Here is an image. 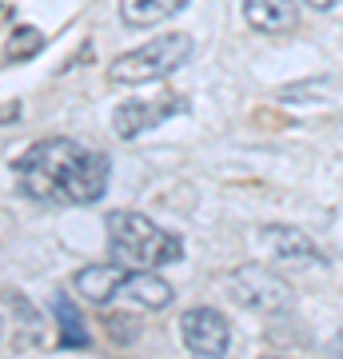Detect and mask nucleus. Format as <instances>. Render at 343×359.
Segmentation results:
<instances>
[{
	"label": "nucleus",
	"instance_id": "12",
	"mask_svg": "<svg viewBox=\"0 0 343 359\" xmlns=\"http://www.w3.org/2000/svg\"><path fill=\"white\" fill-rule=\"evenodd\" d=\"M52 311H56V320H60L64 344H68V347H88L84 320H80V311L72 308V299H68V295H56V299H52Z\"/></svg>",
	"mask_w": 343,
	"mask_h": 359
},
{
	"label": "nucleus",
	"instance_id": "2",
	"mask_svg": "<svg viewBox=\"0 0 343 359\" xmlns=\"http://www.w3.org/2000/svg\"><path fill=\"white\" fill-rule=\"evenodd\" d=\"M108 256L124 271H148L160 264H176L184 256L180 236L164 231L140 212H112L108 216Z\"/></svg>",
	"mask_w": 343,
	"mask_h": 359
},
{
	"label": "nucleus",
	"instance_id": "16",
	"mask_svg": "<svg viewBox=\"0 0 343 359\" xmlns=\"http://www.w3.org/2000/svg\"><path fill=\"white\" fill-rule=\"evenodd\" d=\"M260 359H283V355H260Z\"/></svg>",
	"mask_w": 343,
	"mask_h": 359
},
{
	"label": "nucleus",
	"instance_id": "13",
	"mask_svg": "<svg viewBox=\"0 0 343 359\" xmlns=\"http://www.w3.org/2000/svg\"><path fill=\"white\" fill-rule=\"evenodd\" d=\"M40 44H44L40 28L20 25V28H13V36H8V56H13V60H28V56H36L40 52Z\"/></svg>",
	"mask_w": 343,
	"mask_h": 359
},
{
	"label": "nucleus",
	"instance_id": "11",
	"mask_svg": "<svg viewBox=\"0 0 343 359\" xmlns=\"http://www.w3.org/2000/svg\"><path fill=\"white\" fill-rule=\"evenodd\" d=\"M188 8V0H120V20L128 28H152Z\"/></svg>",
	"mask_w": 343,
	"mask_h": 359
},
{
	"label": "nucleus",
	"instance_id": "7",
	"mask_svg": "<svg viewBox=\"0 0 343 359\" xmlns=\"http://www.w3.org/2000/svg\"><path fill=\"white\" fill-rule=\"evenodd\" d=\"M264 244L276 252L280 259H295V264H316V268H323L328 264V256L316 248V240L307 236V231L292 228V224H267L264 231Z\"/></svg>",
	"mask_w": 343,
	"mask_h": 359
},
{
	"label": "nucleus",
	"instance_id": "4",
	"mask_svg": "<svg viewBox=\"0 0 343 359\" xmlns=\"http://www.w3.org/2000/svg\"><path fill=\"white\" fill-rule=\"evenodd\" d=\"M231 283V292H236V299H240L243 308H252L260 311V316H280V311L292 308V283L280 280L276 271H267L260 268V264H243V268H236L228 276Z\"/></svg>",
	"mask_w": 343,
	"mask_h": 359
},
{
	"label": "nucleus",
	"instance_id": "15",
	"mask_svg": "<svg viewBox=\"0 0 343 359\" xmlns=\"http://www.w3.org/2000/svg\"><path fill=\"white\" fill-rule=\"evenodd\" d=\"M331 347H335V355H343V327L335 332V344H331Z\"/></svg>",
	"mask_w": 343,
	"mask_h": 359
},
{
	"label": "nucleus",
	"instance_id": "8",
	"mask_svg": "<svg viewBox=\"0 0 343 359\" xmlns=\"http://www.w3.org/2000/svg\"><path fill=\"white\" fill-rule=\"evenodd\" d=\"M243 20L255 32L267 36H283L300 25V4L295 0H243Z\"/></svg>",
	"mask_w": 343,
	"mask_h": 359
},
{
	"label": "nucleus",
	"instance_id": "1",
	"mask_svg": "<svg viewBox=\"0 0 343 359\" xmlns=\"http://www.w3.org/2000/svg\"><path fill=\"white\" fill-rule=\"evenodd\" d=\"M108 156L68 136L32 144L16 160V184L36 204H96L108 192Z\"/></svg>",
	"mask_w": 343,
	"mask_h": 359
},
{
	"label": "nucleus",
	"instance_id": "17",
	"mask_svg": "<svg viewBox=\"0 0 343 359\" xmlns=\"http://www.w3.org/2000/svg\"><path fill=\"white\" fill-rule=\"evenodd\" d=\"M0 339H4V320H0Z\"/></svg>",
	"mask_w": 343,
	"mask_h": 359
},
{
	"label": "nucleus",
	"instance_id": "9",
	"mask_svg": "<svg viewBox=\"0 0 343 359\" xmlns=\"http://www.w3.org/2000/svg\"><path fill=\"white\" fill-rule=\"evenodd\" d=\"M124 276L128 271L120 268V264H88V268L76 271V292H80V299H88V304L104 308V304L120 299Z\"/></svg>",
	"mask_w": 343,
	"mask_h": 359
},
{
	"label": "nucleus",
	"instance_id": "6",
	"mask_svg": "<svg viewBox=\"0 0 343 359\" xmlns=\"http://www.w3.org/2000/svg\"><path fill=\"white\" fill-rule=\"evenodd\" d=\"M188 112V100L184 96H160V100H128L116 108L112 116V128L120 140H136V136H144V132L160 128L164 120H172V116Z\"/></svg>",
	"mask_w": 343,
	"mask_h": 359
},
{
	"label": "nucleus",
	"instance_id": "14",
	"mask_svg": "<svg viewBox=\"0 0 343 359\" xmlns=\"http://www.w3.org/2000/svg\"><path fill=\"white\" fill-rule=\"evenodd\" d=\"M304 4H311V8H335V4H343V0H304Z\"/></svg>",
	"mask_w": 343,
	"mask_h": 359
},
{
	"label": "nucleus",
	"instance_id": "3",
	"mask_svg": "<svg viewBox=\"0 0 343 359\" xmlns=\"http://www.w3.org/2000/svg\"><path fill=\"white\" fill-rule=\"evenodd\" d=\"M188 60H191V36L188 32H172V36H156L140 48L116 56L108 65V76L116 84H152V80L172 76Z\"/></svg>",
	"mask_w": 343,
	"mask_h": 359
},
{
	"label": "nucleus",
	"instance_id": "10",
	"mask_svg": "<svg viewBox=\"0 0 343 359\" xmlns=\"http://www.w3.org/2000/svg\"><path fill=\"white\" fill-rule=\"evenodd\" d=\"M120 299H128L132 308H140V311H164L176 299V292L156 271H128L124 287H120Z\"/></svg>",
	"mask_w": 343,
	"mask_h": 359
},
{
	"label": "nucleus",
	"instance_id": "5",
	"mask_svg": "<svg viewBox=\"0 0 343 359\" xmlns=\"http://www.w3.org/2000/svg\"><path fill=\"white\" fill-rule=\"evenodd\" d=\"M180 339L196 359H224L231 344V327L216 308H191L180 316Z\"/></svg>",
	"mask_w": 343,
	"mask_h": 359
}]
</instances>
